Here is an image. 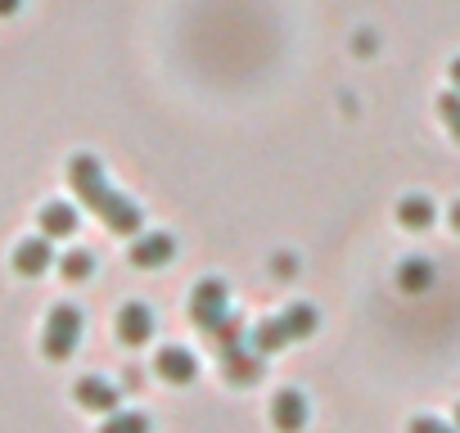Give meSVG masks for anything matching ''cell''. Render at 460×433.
Wrapping results in <instances>:
<instances>
[{"label": "cell", "mask_w": 460, "mask_h": 433, "mask_svg": "<svg viewBox=\"0 0 460 433\" xmlns=\"http://www.w3.org/2000/svg\"><path fill=\"white\" fill-rule=\"evenodd\" d=\"M50 267H55V249H50V235H41V240H23V244L14 249V271H19V276L37 280V276H46Z\"/></svg>", "instance_id": "9"}, {"label": "cell", "mask_w": 460, "mask_h": 433, "mask_svg": "<svg viewBox=\"0 0 460 433\" xmlns=\"http://www.w3.org/2000/svg\"><path fill=\"white\" fill-rule=\"evenodd\" d=\"M438 118H442L447 136L460 145V91H447V95H438Z\"/></svg>", "instance_id": "19"}, {"label": "cell", "mask_w": 460, "mask_h": 433, "mask_svg": "<svg viewBox=\"0 0 460 433\" xmlns=\"http://www.w3.org/2000/svg\"><path fill=\"white\" fill-rule=\"evenodd\" d=\"M59 276L73 280V285H77V280H91V276H95V253H91V249L64 253V258H59Z\"/></svg>", "instance_id": "17"}, {"label": "cell", "mask_w": 460, "mask_h": 433, "mask_svg": "<svg viewBox=\"0 0 460 433\" xmlns=\"http://www.w3.org/2000/svg\"><path fill=\"white\" fill-rule=\"evenodd\" d=\"M280 321H285L289 339L298 343V339H312V334H316V325H321V312H316L312 303H294V307H285V312H280Z\"/></svg>", "instance_id": "15"}, {"label": "cell", "mask_w": 460, "mask_h": 433, "mask_svg": "<svg viewBox=\"0 0 460 433\" xmlns=\"http://www.w3.org/2000/svg\"><path fill=\"white\" fill-rule=\"evenodd\" d=\"M447 77H451V91H460V55L451 59V68H447Z\"/></svg>", "instance_id": "23"}, {"label": "cell", "mask_w": 460, "mask_h": 433, "mask_svg": "<svg viewBox=\"0 0 460 433\" xmlns=\"http://www.w3.org/2000/svg\"><path fill=\"white\" fill-rule=\"evenodd\" d=\"M456 429H460V406H456Z\"/></svg>", "instance_id": "25"}, {"label": "cell", "mask_w": 460, "mask_h": 433, "mask_svg": "<svg viewBox=\"0 0 460 433\" xmlns=\"http://www.w3.org/2000/svg\"><path fill=\"white\" fill-rule=\"evenodd\" d=\"M397 222H402L406 231H429V226L438 222V208H433L429 194H406V199L397 203Z\"/></svg>", "instance_id": "11"}, {"label": "cell", "mask_w": 460, "mask_h": 433, "mask_svg": "<svg viewBox=\"0 0 460 433\" xmlns=\"http://www.w3.org/2000/svg\"><path fill=\"white\" fill-rule=\"evenodd\" d=\"M77 343H82V312H77L73 303L50 307L46 334H41V352H46L50 361H68V357L77 352Z\"/></svg>", "instance_id": "2"}, {"label": "cell", "mask_w": 460, "mask_h": 433, "mask_svg": "<svg viewBox=\"0 0 460 433\" xmlns=\"http://www.w3.org/2000/svg\"><path fill=\"white\" fill-rule=\"evenodd\" d=\"M68 185L77 190V199H82L95 216H104V226H109L113 235H140V231H145V212H140V203H131L127 194H118V190L109 185L100 158L77 154V158L68 163Z\"/></svg>", "instance_id": "1"}, {"label": "cell", "mask_w": 460, "mask_h": 433, "mask_svg": "<svg viewBox=\"0 0 460 433\" xmlns=\"http://www.w3.org/2000/svg\"><path fill=\"white\" fill-rule=\"evenodd\" d=\"M154 370H158V379H167V384H194L199 379V361H194V352L190 348H163L158 357H154Z\"/></svg>", "instance_id": "8"}, {"label": "cell", "mask_w": 460, "mask_h": 433, "mask_svg": "<svg viewBox=\"0 0 460 433\" xmlns=\"http://www.w3.org/2000/svg\"><path fill=\"white\" fill-rule=\"evenodd\" d=\"M433 280H438V271H433L429 258H406L397 267V289L402 294H424V289H433Z\"/></svg>", "instance_id": "13"}, {"label": "cell", "mask_w": 460, "mask_h": 433, "mask_svg": "<svg viewBox=\"0 0 460 433\" xmlns=\"http://www.w3.org/2000/svg\"><path fill=\"white\" fill-rule=\"evenodd\" d=\"M221 375L226 384H235V388H249L267 375V357L253 348V343H240V348H226L221 352Z\"/></svg>", "instance_id": "4"}, {"label": "cell", "mask_w": 460, "mask_h": 433, "mask_svg": "<svg viewBox=\"0 0 460 433\" xmlns=\"http://www.w3.org/2000/svg\"><path fill=\"white\" fill-rule=\"evenodd\" d=\"M172 258H176V240L167 231H149V235L140 231L136 244H131V267H140V271H158Z\"/></svg>", "instance_id": "7"}, {"label": "cell", "mask_w": 460, "mask_h": 433, "mask_svg": "<svg viewBox=\"0 0 460 433\" xmlns=\"http://www.w3.org/2000/svg\"><path fill=\"white\" fill-rule=\"evenodd\" d=\"M230 316V289L221 280H199L194 294H190V321L208 334L212 325H221Z\"/></svg>", "instance_id": "3"}, {"label": "cell", "mask_w": 460, "mask_h": 433, "mask_svg": "<svg viewBox=\"0 0 460 433\" xmlns=\"http://www.w3.org/2000/svg\"><path fill=\"white\" fill-rule=\"evenodd\" d=\"M208 343H217V352L240 348V343H249V325H244V321H235V316H226L221 325H212V330H208Z\"/></svg>", "instance_id": "16"}, {"label": "cell", "mask_w": 460, "mask_h": 433, "mask_svg": "<svg viewBox=\"0 0 460 433\" xmlns=\"http://www.w3.org/2000/svg\"><path fill=\"white\" fill-rule=\"evenodd\" d=\"M73 231H77V208H68V203H46L41 208V235L68 240Z\"/></svg>", "instance_id": "14"}, {"label": "cell", "mask_w": 460, "mask_h": 433, "mask_svg": "<svg viewBox=\"0 0 460 433\" xmlns=\"http://www.w3.org/2000/svg\"><path fill=\"white\" fill-rule=\"evenodd\" d=\"M100 433H149V415L145 411H113V415H104Z\"/></svg>", "instance_id": "18"}, {"label": "cell", "mask_w": 460, "mask_h": 433, "mask_svg": "<svg viewBox=\"0 0 460 433\" xmlns=\"http://www.w3.org/2000/svg\"><path fill=\"white\" fill-rule=\"evenodd\" d=\"M23 10V0H0V19H14Z\"/></svg>", "instance_id": "21"}, {"label": "cell", "mask_w": 460, "mask_h": 433, "mask_svg": "<svg viewBox=\"0 0 460 433\" xmlns=\"http://www.w3.org/2000/svg\"><path fill=\"white\" fill-rule=\"evenodd\" d=\"M406 433H460V429H456V424H442V420H433V415H415Z\"/></svg>", "instance_id": "20"}, {"label": "cell", "mask_w": 460, "mask_h": 433, "mask_svg": "<svg viewBox=\"0 0 460 433\" xmlns=\"http://www.w3.org/2000/svg\"><path fill=\"white\" fill-rule=\"evenodd\" d=\"M118 339H122L127 348L149 343V339H154V312H149L145 303H127V307L118 312Z\"/></svg>", "instance_id": "10"}, {"label": "cell", "mask_w": 460, "mask_h": 433, "mask_svg": "<svg viewBox=\"0 0 460 433\" xmlns=\"http://www.w3.org/2000/svg\"><path fill=\"white\" fill-rule=\"evenodd\" d=\"M249 343H253L262 357H271V352H285L294 339H289V330H285L280 316H267V321H258V325L249 330Z\"/></svg>", "instance_id": "12"}, {"label": "cell", "mask_w": 460, "mask_h": 433, "mask_svg": "<svg viewBox=\"0 0 460 433\" xmlns=\"http://www.w3.org/2000/svg\"><path fill=\"white\" fill-rule=\"evenodd\" d=\"M271 271H276V276H294V258H276Z\"/></svg>", "instance_id": "22"}, {"label": "cell", "mask_w": 460, "mask_h": 433, "mask_svg": "<svg viewBox=\"0 0 460 433\" xmlns=\"http://www.w3.org/2000/svg\"><path fill=\"white\" fill-rule=\"evenodd\" d=\"M307 420H312V406H307V397L298 388H280L271 397V424H276V433H303Z\"/></svg>", "instance_id": "6"}, {"label": "cell", "mask_w": 460, "mask_h": 433, "mask_svg": "<svg viewBox=\"0 0 460 433\" xmlns=\"http://www.w3.org/2000/svg\"><path fill=\"white\" fill-rule=\"evenodd\" d=\"M451 231H456V235H460V199H456V203H451Z\"/></svg>", "instance_id": "24"}, {"label": "cell", "mask_w": 460, "mask_h": 433, "mask_svg": "<svg viewBox=\"0 0 460 433\" xmlns=\"http://www.w3.org/2000/svg\"><path fill=\"white\" fill-rule=\"evenodd\" d=\"M73 397H77L82 411H95V415L122 411V393H118V384H109L104 375H82L77 388H73Z\"/></svg>", "instance_id": "5"}]
</instances>
